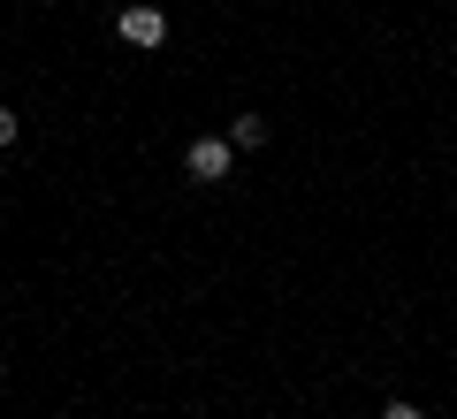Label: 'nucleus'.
I'll list each match as a JSON object with an SVG mask.
<instances>
[{
  "instance_id": "f257e3e1",
  "label": "nucleus",
  "mask_w": 457,
  "mask_h": 419,
  "mask_svg": "<svg viewBox=\"0 0 457 419\" xmlns=\"http://www.w3.org/2000/svg\"><path fill=\"white\" fill-rule=\"evenodd\" d=\"M228 161H237V146L228 138H191V153H183V168H191V183H221Z\"/></svg>"
},
{
  "instance_id": "f03ea898",
  "label": "nucleus",
  "mask_w": 457,
  "mask_h": 419,
  "mask_svg": "<svg viewBox=\"0 0 457 419\" xmlns=\"http://www.w3.org/2000/svg\"><path fill=\"white\" fill-rule=\"evenodd\" d=\"M114 31L130 38V46H161V38H168V16L153 8V0H130V8L114 16Z\"/></svg>"
},
{
  "instance_id": "7ed1b4c3",
  "label": "nucleus",
  "mask_w": 457,
  "mask_h": 419,
  "mask_svg": "<svg viewBox=\"0 0 457 419\" xmlns=\"http://www.w3.org/2000/svg\"><path fill=\"white\" fill-rule=\"evenodd\" d=\"M228 146H237V153H260L267 146V122H260V114H237V122H228Z\"/></svg>"
},
{
  "instance_id": "20e7f679",
  "label": "nucleus",
  "mask_w": 457,
  "mask_h": 419,
  "mask_svg": "<svg viewBox=\"0 0 457 419\" xmlns=\"http://www.w3.org/2000/svg\"><path fill=\"white\" fill-rule=\"evenodd\" d=\"M0 146H16V107H0Z\"/></svg>"
},
{
  "instance_id": "39448f33",
  "label": "nucleus",
  "mask_w": 457,
  "mask_h": 419,
  "mask_svg": "<svg viewBox=\"0 0 457 419\" xmlns=\"http://www.w3.org/2000/svg\"><path fill=\"white\" fill-rule=\"evenodd\" d=\"M381 419H420V404H381Z\"/></svg>"
}]
</instances>
